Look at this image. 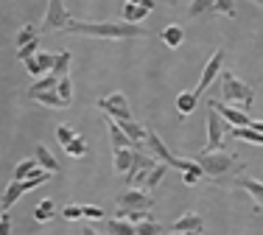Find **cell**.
Here are the masks:
<instances>
[{
	"label": "cell",
	"instance_id": "cell-1",
	"mask_svg": "<svg viewBox=\"0 0 263 235\" xmlns=\"http://www.w3.org/2000/svg\"><path fill=\"white\" fill-rule=\"evenodd\" d=\"M67 31L84 36H98V40H132V36L146 34L143 26H132V23H79V20H70Z\"/></svg>",
	"mask_w": 263,
	"mask_h": 235
},
{
	"label": "cell",
	"instance_id": "cell-2",
	"mask_svg": "<svg viewBox=\"0 0 263 235\" xmlns=\"http://www.w3.org/2000/svg\"><path fill=\"white\" fill-rule=\"evenodd\" d=\"M218 84H221L224 104H233V107H241L243 112H247V107L255 101V90L249 87L247 82H241V79H238L235 73L221 70V76H218Z\"/></svg>",
	"mask_w": 263,
	"mask_h": 235
},
{
	"label": "cell",
	"instance_id": "cell-3",
	"mask_svg": "<svg viewBox=\"0 0 263 235\" xmlns=\"http://www.w3.org/2000/svg\"><path fill=\"white\" fill-rule=\"evenodd\" d=\"M115 202H118L115 219H126L129 213H135V210H143V213H148V210L154 207V196L148 193V190H143V188H126Z\"/></svg>",
	"mask_w": 263,
	"mask_h": 235
},
{
	"label": "cell",
	"instance_id": "cell-4",
	"mask_svg": "<svg viewBox=\"0 0 263 235\" xmlns=\"http://www.w3.org/2000/svg\"><path fill=\"white\" fill-rule=\"evenodd\" d=\"M196 163L202 165L204 177L218 179V177L230 174V171L235 168V165H238V157H235V154H230V151H202V154L196 157Z\"/></svg>",
	"mask_w": 263,
	"mask_h": 235
},
{
	"label": "cell",
	"instance_id": "cell-5",
	"mask_svg": "<svg viewBox=\"0 0 263 235\" xmlns=\"http://www.w3.org/2000/svg\"><path fill=\"white\" fill-rule=\"evenodd\" d=\"M230 132H233V126H230L216 109H210L208 112V143H204L202 151H221V148L227 146Z\"/></svg>",
	"mask_w": 263,
	"mask_h": 235
},
{
	"label": "cell",
	"instance_id": "cell-6",
	"mask_svg": "<svg viewBox=\"0 0 263 235\" xmlns=\"http://www.w3.org/2000/svg\"><path fill=\"white\" fill-rule=\"evenodd\" d=\"M96 107L101 109L106 118H112V121H118V123L132 121V109H129V101H126V95H123V92H109V95L98 98Z\"/></svg>",
	"mask_w": 263,
	"mask_h": 235
},
{
	"label": "cell",
	"instance_id": "cell-7",
	"mask_svg": "<svg viewBox=\"0 0 263 235\" xmlns=\"http://www.w3.org/2000/svg\"><path fill=\"white\" fill-rule=\"evenodd\" d=\"M208 107H210V109H216V112L221 115L233 129H247V126H252V123H255L252 118L243 112V109H235L233 104H224V101H216V98H210Z\"/></svg>",
	"mask_w": 263,
	"mask_h": 235
},
{
	"label": "cell",
	"instance_id": "cell-8",
	"mask_svg": "<svg viewBox=\"0 0 263 235\" xmlns=\"http://www.w3.org/2000/svg\"><path fill=\"white\" fill-rule=\"evenodd\" d=\"M70 26V14L65 9V0H48V11H45V20H42V28L45 31H62Z\"/></svg>",
	"mask_w": 263,
	"mask_h": 235
},
{
	"label": "cell",
	"instance_id": "cell-9",
	"mask_svg": "<svg viewBox=\"0 0 263 235\" xmlns=\"http://www.w3.org/2000/svg\"><path fill=\"white\" fill-rule=\"evenodd\" d=\"M221 62H224V51L218 48V51H213V56L208 59V65H204V70H202V76H199V84H196V95L202 98L204 92L210 90V84H213V79L216 76H221Z\"/></svg>",
	"mask_w": 263,
	"mask_h": 235
},
{
	"label": "cell",
	"instance_id": "cell-10",
	"mask_svg": "<svg viewBox=\"0 0 263 235\" xmlns=\"http://www.w3.org/2000/svg\"><path fill=\"white\" fill-rule=\"evenodd\" d=\"M146 151L152 154V157H157L160 163L171 165V168H179V160H182V157H177V154H171V151H168V146L160 140V134L154 132V129H148V138H146Z\"/></svg>",
	"mask_w": 263,
	"mask_h": 235
},
{
	"label": "cell",
	"instance_id": "cell-11",
	"mask_svg": "<svg viewBox=\"0 0 263 235\" xmlns=\"http://www.w3.org/2000/svg\"><path fill=\"white\" fill-rule=\"evenodd\" d=\"M53 59H56V53H48V51H40L34 59H28L26 62V70L34 76V82L36 79H42V76H48V73L53 70Z\"/></svg>",
	"mask_w": 263,
	"mask_h": 235
},
{
	"label": "cell",
	"instance_id": "cell-12",
	"mask_svg": "<svg viewBox=\"0 0 263 235\" xmlns=\"http://www.w3.org/2000/svg\"><path fill=\"white\" fill-rule=\"evenodd\" d=\"M204 230V221L199 213H185L179 221H174V227L168 232H185V235H199Z\"/></svg>",
	"mask_w": 263,
	"mask_h": 235
},
{
	"label": "cell",
	"instance_id": "cell-13",
	"mask_svg": "<svg viewBox=\"0 0 263 235\" xmlns=\"http://www.w3.org/2000/svg\"><path fill=\"white\" fill-rule=\"evenodd\" d=\"M106 118V115H104ZM106 129H109V140H112V148H135V143L126 138V132H123V126L118 121H112V118H106Z\"/></svg>",
	"mask_w": 263,
	"mask_h": 235
},
{
	"label": "cell",
	"instance_id": "cell-14",
	"mask_svg": "<svg viewBox=\"0 0 263 235\" xmlns=\"http://www.w3.org/2000/svg\"><path fill=\"white\" fill-rule=\"evenodd\" d=\"M132 163H135V148H115V157H112L115 174H129Z\"/></svg>",
	"mask_w": 263,
	"mask_h": 235
},
{
	"label": "cell",
	"instance_id": "cell-15",
	"mask_svg": "<svg viewBox=\"0 0 263 235\" xmlns=\"http://www.w3.org/2000/svg\"><path fill=\"white\" fill-rule=\"evenodd\" d=\"M34 160L40 163V168L51 171V174H59V163H56V157L48 151V146L36 143V146H34Z\"/></svg>",
	"mask_w": 263,
	"mask_h": 235
},
{
	"label": "cell",
	"instance_id": "cell-16",
	"mask_svg": "<svg viewBox=\"0 0 263 235\" xmlns=\"http://www.w3.org/2000/svg\"><path fill=\"white\" fill-rule=\"evenodd\" d=\"M106 235H137V224L129 219H106Z\"/></svg>",
	"mask_w": 263,
	"mask_h": 235
},
{
	"label": "cell",
	"instance_id": "cell-17",
	"mask_svg": "<svg viewBox=\"0 0 263 235\" xmlns=\"http://www.w3.org/2000/svg\"><path fill=\"white\" fill-rule=\"evenodd\" d=\"M160 40H162V45H168V48H179L182 45V40H185V31H182V26H165L160 31Z\"/></svg>",
	"mask_w": 263,
	"mask_h": 235
},
{
	"label": "cell",
	"instance_id": "cell-18",
	"mask_svg": "<svg viewBox=\"0 0 263 235\" xmlns=\"http://www.w3.org/2000/svg\"><path fill=\"white\" fill-rule=\"evenodd\" d=\"M26 190H28V185H26V182H14V179H11L9 188H6V193H3V213H6V210H9L11 205H14V202L20 199V196L26 193Z\"/></svg>",
	"mask_w": 263,
	"mask_h": 235
},
{
	"label": "cell",
	"instance_id": "cell-19",
	"mask_svg": "<svg viewBox=\"0 0 263 235\" xmlns=\"http://www.w3.org/2000/svg\"><path fill=\"white\" fill-rule=\"evenodd\" d=\"M196 104H199V95L196 92H191V90H185V92H179L177 95V109H179V115L182 118H187L196 109Z\"/></svg>",
	"mask_w": 263,
	"mask_h": 235
},
{
	"label": "cell",
	"instance_id": "cell-20",
	"mask_svg": "<svg viewBox=\"0 0 263 235\" xmlns=\"http://www.w3.org/2000/svg\"><path fill=\"white\" fill-rule=\"evenodd\" d=\"M56 219V202L53 199H42L40 205L34 207V221H40V224H45V221Z\"/></svg>",
	"mask_w": 263,
	"mask_h": 235
},
{
	"label": "cell",
	"instance_id": "cell-21",
	"mask_svg": "<svg viewBox=\"0 0 263 235\" xmlns=\"http://www.w3.org/2000/svg\"><path fill=\"white\" fill-rule=\"evenodd\" d=\"M70 51H59V53H56V59H53V76L56 79H59V82H62V79H65L67 76V73H70Z\"/></svg>",
	"mask_w": 263,
	"mask_h": 235
},
{
	"label": "cell",
	"instance_id": "cell-22",
	"mask_svg": "<svg viewBox=\"0 0 263 235\" xmlns=\"http://www.w3.org/2000/svg\"><path fill=\"white\" fill-rule=\"evenodd\" d=\"M36 168H40V163H36V160H20V163L14 165V174H11V179H14V182H26V179L34 174Z\"/></svg>",
	"mask_w": 263,
	"mask_h": 235
},
{
	"label": "cell",
	"instance_id": "cell-23",
	"mask_svg": "<svg viewBox=\"0 0 263 235\" xmlns=\"http://www.w3.org/2000/svg\"><path fill=\"white\" fill-rule=\"evenodd\" d=\"M238 185H241V188L247 190L249 196H252V199H255V205L263 207V182H258V179H249V177H243Z\"/></svg>",
	"mask_w": 263,
	"mask_h": 235
},
{
	"label": "cell",
	"instance_id": "cell-24",
	"mask_svg": "<svg viewBox=\"0 0 263 235\" xmlns=\"http://www.w3.org/2000/svg\"><path fill=\"white\" fill-rule=\"evenodd\" d=\"M34 101L45 104V107H53V109H65V101H62V95L56 90H45V92H34Z\"/></svg>",
	"mask_w": 263,
	"mask_h": 235
},
{
	"label": "cell",
	"instance_id": "cell-25",
	"mask_svg": "<svg viewBox=\"0 0 263 235\" xmlns=\"http://www.w3.org/2000/svg\"><path fill=\"white\" fill-rule=\"evenodd\" d=\"M230 138L247 140V143H255V146H263V132H258V129H252V126H247V129H233V132H230Z\"/></svg>",
	"mask_w": 263,
	"mask_h": 235
},
{
	"label": "cell",
	"instance_id": "cell-26",
	"mask_svg": "<svg viewBox=\"0 0 263 235\" xmlns=\"http://www.w3.org/2000/svg\"><path fill=\"white\" fill-rule=\"evenodd\" d=\"M36 36H40V28H36V26H31V23H28V26H23L20 31H17V36H14L17 51H20V48H26L28 42H34Z\"/></svg>",
	"mask_w": 263,
	"mask_h": 235
},
{
	"label": "cell",
	"instance_id": "cell-27",
	"mask_svg": "<svg viewBox=\"0 0 263 235\" xmlns=\"http://www.w3.org/2000/svg\"><path fill=\"white\" fill-rule=\"evenodd\" d=\"M168 168H171V165L160 163L157 168H154L152 174H148V179H146V185H143V190H148V193H152V190H157V185L162 182V179H165V174H168Z\"/></svg>",
	"mask_w": 263,
	"mask_h": 235
},
{
	"label": "cell",
	"instance_id": "cell-28",
	"mask_svg": "<svg viewBox=\"0 0 263 235\" xmlns=\"http://www.w3.org/2000/svg\"><path fill=\"white\" fill-rule=\"evenodd\" d=\"M148 11L143 9V6H135V3H123V23H132V26H137V23L146 17Z\"/></svg>",
	"mask_w": 263,
	"mask_h": 235
},
{
	"label": "cell",
	"instance_id": "cell-29",
	"mask_svg": "<svg viewBox=\"0 0 263 235\" xmlns=\"http://www.w3.org/2000/svg\"><path fill=\"white\" fill-rule=\"evenodd\" d=\"M59 87V79L53 76V73H48V76H42V79H36L34 84H31V90H28V95H34V92H45V90H56Z\"/></svg>",
	"mask_w": 263,
	"mask_h": 235
},
{
	"label": "cell",
	"instance_id": "cell-30",
	"mask_svg": "<svg viewBox=\"0 0 263 235\" xmlns=\"http://www.w3.org/2000/svg\"><path fill=\"white\" fill-rule=\"evenodd\" d=\"M79 138V129H73V126H67V123H59V126H56V140H59L62 146H70L73 140Z\"/></svg>",
	"mask_w": 263,
	"mask_h": 235
},
{
	"label": "cell",
	"instance_id": "cell-31",
	"mask_svg": "<svg viewBox=\"0 0 263 235\" xmlns=\"http://www.w3.org/2000/svg\"><path fill=\"white\" fill-rule=\"evenodd\" d=\"M216 9V0H191V6H187V14L191 17H202L208 14V11Z\"/></svg>",
	"mask_w": 263,
	"mask_h": 235
},
{
	"label": "cell",
	"instance_id": "cell-32",
	"mask_svg": "<svg viewBox=\"0 0 263 235\" xmlns=\"http://www.w3.org/2000/svg\"><path fill=\"white\" fill-rule=\"evenodd\" d=\"M202 177H204V171H202V165H199L196 160L191 163V168H187V171H182V182L191 185V188H193V185H199V179H202Z\"/></svg>",
	"mask_w": 263,
	"mask_h": 235
},
{
	"label": "cell",
	"instance_id": "cell-33",
	"mask_svg": "<svg viewBox=\"0 0 263 235\" xmlns=\"http://www.w3.org/2000/svg\"><path fill=\"white\" fill-rule=\"evenodd\" d=\"M165 230H162V224H157L154 219H146L137 224V235H162Z\"/></svg>",
	"mask_w": 263,
	"mask_h": 235
},
{
	"label": "cell",
	"instance_id": "cell-34",
	"mask_svg": "<svg viewBox=\"0 0 263 235\" xmlns=\"http://www.w3.org/2000/svg\"><path fill=\"white\" fill-rule=\"evenodd\" d=\"M51 177H53L51 171H45V168H36L34 174H31V177L26 179L28 190H31V188H40V185H45V182H48V179H51Z\"/></svg>",
	"mask_w": 263,
	"mask_h": 235
},
{
	"label": "cell",
	"instance_id": "cell-35",
	"mask_svg": "<svg viewBox=\"0 0 263 235\" xmlns=\"http://www.w3.org/2000/svg\"><path fill=\"white\" fill-rule=\"evenodd\" d=\"M56 92L62 95V101H65V107H70V101H73V82H70V76H65L59 82V87H56Z\"/></svg>",
	"mask_w": 263,
	"mask_h": 235
},
{
	"label": "cell",
	"instance_id": "cell-36",
	"mask_svg": "<svg viewBox=\"0 0 263 235\" xmlns=\"http://www.w3.org/2000/svg\"><path fill=\"white\" fill-rule=\"evenodd\" d=\"M36 53H40V40H34V42H28L26 48H20V51H17V59L28 62V59H34Z\"/></svg>",
	"mask_w": 263,
	"mask_h": 235
},
{
	"label": "cell",
	"instance_id": "cell-37",
	"mask_svg": "<svg viewBox=\"0 0 263 235\" xmlns=\"http://www.w3.org/2000/svg\"><path fill=\"white\" fill-rule=\"evenodd\" d=\"M65 151L70 154V157H84V154H87V140H84V138H81V134H79V138L73 140V143L67 146Z\"/></svg>",
	"mask_w": 263,
	"mask_h": 235
},
{
	"label": "cell",
	"instance_id": "cell-38",
	"mask_svg": "<svg viewBox=\"0 0 263 235\" xmlns=\"http://www.w3.org/2000/svg\"><path fill=\"white\" fill-rule=\"evenodd\" d=\"M62 219H67V221L84 219V207H81V205H67V207H62Z\"/></svg>",
	"mask_w": 263,
	"mask_h": 235
},
{
	"label": "cell",
	"instance_id": "cell-39",
	"mask_svg": "<svg viewBox=\"0 0 263 235\" xmlns=\"http://www.w3.org/2000/svg\"><path fill=\"white\" fill-rule=\"evenodd\" d=\"M213 11H218L224 17H235V0H216V9Z\"/></svg>",
	"mask_w": 263,
	"mask_h": 235
},
{
	"label": "cell",
	"instance_id": "cell-40",
	"mask_svg": "<svg viewBox=\"0 0 263 235\" xmlns=\"http://www.w3.org/2000/svg\"><path fill=\"white\" fill-rule=\"evenodd\" d=\"M0 235H11V216H9V210L0 216Z\"/></svg>",
	"mask_w": 263,
	"mask_h": 235
},
{
	"label": "cell",
	"instance_id": "cell-41",
	"mask_svg": "<svg viewBox=\"0 0 263 235\" xmlns=\"http://www.w3.org/2000/svg\"><path fill=\"white\" fill-rule=\"evenodd\" d=\"M84 219H104V210L96 205H84Z\"/></svg>",
	"mask_w": 263,
	"mask_h": 235
},
{
	"label": "cell",
	"instance_id": "cell-42",
	"mask_svg": "<svg viewBox=\"0 0 263 235\" xmlns=\"http://www.w3.org/2000/svg\"><path fill=\"white\" fill-rule=\"evenodd\" d=\"M154 6H157L154 0H146V3H143V9H146V11H154Z\"/></svg>",
	"mask_w": 263,
	"mask_h": 235
},
{
	"label": "cell",
	"instance_id": "cell-43",
	"mask_svg": "<svg viewBox=\"0 0 263 235\" xmlns=\"http://www.w3.org/2000/svg\"><path fill=\"white\" fill-rule=\"evenodd\" d=\"M81 235H98L96 230H90V227H84V230H81Z\"/></svg>",
	"mask_w": 263,
	"mask_h": 235
},
{
	"label": "cell",
	"instance_id": "cell-44",
	"mask_svg": "<svg viewBox=\"0 0 263 235\" xmlns=\"http://www.w3.org/2000/svg\"><path fill=\"white\" fill-rule=\"evenodd\" d=\"M126 3H135V6H143L146 0H126Z\"/></svg>",
	"mask_w": 263,
	"mask_h": 235
},
{
	"label": "cell",
	"instance_id": "cell-45",
	"mask_svg": "<svg viewBox=\"0 0 263 235\" xmlns=\"http://www.w3.org/2000/svg\"><path fill=\"white\" fill-rule=\"evenodd\" d=\"M252 3H258V6H263V0H252Z\"/></svg>",
	"mask_w": 263,
	"mask_h": 235
},
{
	"label": "cell",
	"instance_id": "cell-46",
	"mask_svg": "<svg viewBox=\"0 0 263 235\" xmlns=\"http://www.w3.org/2000/svg\"><path fill=\"white\" fill-rule=\"evenodd\" d=\"M168 235H185V232H168Z\"/></svg>",
	"mask_w": 263,
	"mask_h": 235
},
{
	"label": "cell",
	"instance_id": "cell-47",
	"mask_svg": "<svg viewBox=\"0 0 263 235\" xmlns=\"http://www.w3.org/2000/svg\"><path fill=\"white\" fill-rule=\"evenodd\" d=\"M171 3H174V0H171Z\"/></svg>",
	"mask_w": 263,
	"mask_h": 235
}]
</instances>
